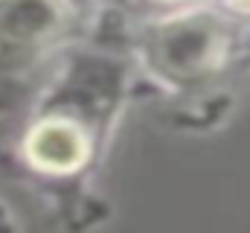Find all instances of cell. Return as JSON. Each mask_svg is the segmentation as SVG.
Here are the masks:
<instances>
[{"mask_svg": "<svg viewBox=\"0 0 250 233\" xmlns=\"http://www.w3.org/2000/svg\"><path fill=\"white\" fill-rule=\"evenodd\" d=\"M131 47L143 73L163 91L198 96L215 91L218 76L242 53V32L227 12L198 3L143 21L131 32Z\"/></svg>", "mask_w": 250, "mask_h": 233, "instance_id": "cell-1", "label": "cell"}, {"mask_svg": "<svg viewBox=\"0 0 250 233\" xmlns=\"http://www.w3.org/2000/svg\"><path fill=\"white\" fill-rule=\"evenodd\" d=\"M128 99L125 61L102 50H73L64 58L53 85L38 99L35 111H59L82 119L99 140H105Z\"/></svg>", "mask_w": 250, "mask_h": 233, "instance_id": "cell-2", "label": "cell"}, {"mask_svg": "<svg viewBox=\"0 0 250 233\" xmlns=\"http://www.w3.org/2000/svg\"><path fill=\"white\" fill-rule=\"evenodd\" d=\"M76 23L73 0H0V73L35 67L70 41Z\"/></svg>", "mask_w": 250, "mask_h": 233, "instance_id": "cell-3", "label": "cell"}, {"mask_svg": "<svg viewBox=\"0 0 250 233\" xmlns=\"http://www.w3.org/2000/svg\"><path fill=\"white\" fill-rule=\"evenodd\" d=\"M102 152V140L76 116L59 111H35L23 131L21 155L32 172L67 181L79 178Z\"/></svg>", "mask_w": 250, "mask_h": 233, "instance_id": "cell-4", "label": "cell"}, {"mask_svg": "<svg viewBox=\"0 0 250 233\" xmlns=\"http://www.w3.org/2000/svg\"><path fill=\"white\" fill-rule=\"evenodd\" d=\"M114 9H120V12H131V9H137L140 3H151V6H163L166 12H172V9H184V6H198V3H212V0H108Z\"/></svg>", "mask_w": 250, "mask_h": 233, "instance_id": "cell-5", "label": "cell"}, {"mask_svg": "<svg viewBox=\"0 0 250 233\" xmlns=\"http://www.w3.org/2000/svg\"><path fill=\"white\" fill-rule=\"evenodd\" d=\"M224 6L233 12V15H242V18H250V0H224Z\"/></svg>", "mask_w": 250, "mask_h": 233, "instance_id": "cell-6", "label": "cell"}, {"mask_svg": "<svg viewBox=\"0 0 250 233\" xmlns=\"http://www.w3.org/2000/svg\"><path fill=\"white\" fill-rule=\"evenodd\" d=\"M239 56L245 58V64L250 67V29L242 35V53H239Z\"/></svg>", "mask_w": 250, "mask_h": 233, "instance_id": "cell-7", "label": "cell"}]
</instances>
